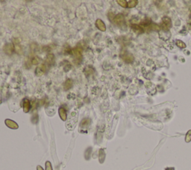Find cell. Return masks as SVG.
Instances as JSON below:
<instances>
[{"label":"cell","instance_id":"2","mask_svg":"<svg viewBox=\"0 0 191 170\" xmlns=\"http://www.w3.org/2000/svg\"><path fill=\"white\" fill-rule=\"evenodd\" d=\"M171 26H172L171 19H170L169 17H163V20H162V26H161L162 30L167 31V30L170 29Z\"/></svg>","mask_w":191,"mask_h":170},{"label":"cell","instance_id":"11","mask_svg":"<svg viewBox=\"0 0 191 170\" xmlns=\"http://www.w3.org/2000/svg\"><path fill=\"white\" fill-rule=\"evenodd\" d=\"M73 82L72 79H67L64 85V90H65V91H67L69 89H70L71 88L73 87Z\"/></svg>","mask_w":191,"mask_h":170},{"label":"cell","instance_id":"13","mask_svg":"<svg viewBox=\"0 0 191 170\" xmlns=\"http://www.w3.org/2000/svg\"><path fill=\"white\" fill-rule=\"evenodd\" d=\"M105 151L103 149H101L99 151V159L101 163H102L104 161H105Z\"/></svg>","mask_w":191,"mask_h":170},{"label":"cell","instance_id":"18","mask_svg":"<svg viewBox=\"0 0 191 170\" xmlns=\"http://www.w3.org/2000/svg\"><path fill=\"white\" fill-rule=\"evenodd\" d=\"M176 45L178 47H180V48H184V47H186V44H184L183 41H177Z\"/></svg>","mask_w":191,"mask_h":170},{"label":"cell","instance_id":"23","mask_svg":"<svg viewBox=\"0 0 191 170\" xmlns=\"http://www.w3.org/2000/svg\"><path fill=\"white\" fill-rule=\"evenodd\" d=\"M31 62H32L33 64H35V65H36V64H38V59H37V57H34V58H32Z\"/></svg>","mask_w":191,"mask_h":170},{"label":"cell","instance_id":"7","mask_svg":"<svg viewBox=\"0 0 191 170\" xmlns=\"http://www.w3.org/2000/svg\"><path fill=\"white\" fill-rule=\"evenodd\" d=\"M59 116L62 121H67V111L64 107H60L58 109Z\"/></svg>","mask_w":191,"mask_h":170},{"label":"cell","instance_id":"5","mask_svg":"<svg viewBox=\"0 0 191 170\" xmlns=\"http://www.w3.org/2000/svg\"><path fill=\"white\" fill-rule=\"evenodd\" d=\"M73 53L77 60L81 61V59L82 58V49L80 47H76L73 50Z\"/></svg>","mask_w":191,"mask_h":170},{"label":"cell","instance_id":"6","mask_svg":"<svg viewBox=\"0 0 191 170\" xmlns=\"http://www.w3.org/2000/svg\"><path fill=\"white\" fill-rule=\"evenodd\" d=\"M5 124H6V126L8 127H9L10 129H18V124H17V122H14V121H12V120H10V119H6L5 120Z\"/></svg>","mask_w":191,"mask_h":170},{"label":"cell","instance_id":"19","mask_svg":"<svg viewBox=\"0 0 191 170\" xmlns=\"http://www.w3.org/2000/svg\"><path fill=\"white\" fill-rule=\"evenodd\" d=\"M185 141L187 142H189L191 141V130H190L187 133L186 136H185Z\"/></svg>","mask_w":191,"mask_h":170},{"label":"cell","instance_id":"12","mask_svg":"<svg viewBox=\"0 0 191 170\" xmlns=\"http://www.w3.org/2000/svg\"><path fill=\"white\" fill-rule=\"evenodd\" d=\"M123 59L127 63H131L134 61V56L131 54H125L123 56Z\"/></svg>","mask_w":191,"mask_h":170},{"label":"cell","instance_id":"9","mask_svg":"<svg viewBox=\"0 0 191 170\" xmlns=\"http://www.w3.org/2000/svg\"><path fill=\"white\" fill-rule=\"evenodd\" d=\"M96 27H97L100 31H102V32H105V31L106 30L105 24L104 23V22H103L102 19H96Z\"/></svg>","mask_w":191,"mask_h":170},{"label":"cell","instance_id":"3","mask_svg":"<svg viewBox=\"0 0 191 170\" xmlns=\"http://www.w3.org/2000/svg\"><path fill=\"white\" fill-rule=\"evenodd\" d=\"M3 50L7 55H12L15 50V47L13 44H6L3 47Z\"/></svg>","mask_w":191,"mask_h":170},{"label":"cell","instance_id":"22","mask_svg":"<svg viewBox=\"0 0 191 170\" xmlns=\"http://www.w3.org/2000/svg\"><path fill=\"white\" fill-rule=\"evenodd\" d=\"M43 73H43V71H41L39 68H37V69H36V74H37V76H39L40 77V76H41V75H42V74H43Z\"/></svg>","mask_w":191,"mask_h":170},{"label":"cell","instance_id":"21","mask_svg":"<svg viewBox=\"0 0 191 170\" xmlns=\"http://www.w3.org/2000/svg\"><path fill=\"white\" fill-rule=\"evenodd\" d=\"M39 68L43 72V73H45L46 72V64H42L41 65H40V67Z\"/></svg>","mask_w":191,"mask_h":170},{"label":"cell","instance_id":"4","mask_svg":"<svg viewBox=\"0 0 191 170\" xmlns=\"http://www.w3.org/2000/svg\"><path fill=\"white\" fill-rule=\"evenodd\" d=\"M90 124V119L89 118H84L80 124V131L83 132V131L86 132L87 129L88 128Z\"/></svg>","mask_w":191,"mask_h":170},{"label":"cell","instance_id":"20","mask_svg":"<svg viewBox=\"0 0 191 170\" xmlns=\"http://www.w3.org/2000/svg\"><path fill=\"white\" fill-rule=\"evenodd\" d=\"M46 170H53L52 169V164L49 161H46Z\"/></svg>","mask_w":191,"mask_h":170},{"label":"cell","instance_id":"24","mask_svg":"<svg viewBox=\"0 0 191 170\" xmlns=\"http://www.w3.org/2000/svg\"><path fill=\"white\" fill-rule=\"evenodd\" d=\"M37 170H44V169L42 168V166H37Z\"/></svg>","mask_w":191,"mask_h":170},{"label":"cell","instance_id":"14","mask_svg":"<svg viewBox=\"0 0 191 170\" xmlns=\"http://www.w3.org/2000/svg\"><path fill=\"white\" fill-rule=\"evenodd\" d=\"M132 29L136 32H137V33H142L143 32V29H142L140 26H139L137 25H132Z\"/></svg>","mask_w":191,"mask_h":170},{"label":"cell","instance_id":"16","mask_svg":"<svg viewBox=\"0 0 191 170\" xmlns=\"http://www.w3.org/2000/svg\"><path fill=\"white\" fill-rule=\"evenodd\" d=\"M53 62H54V56L52 54H49V55H48L47 58H46V63L51 64Z\"/></svg>","mask_w":191,"mask_h":170},{"label":"cell","instance_id":"1","mask_svg":"<svg viewBox=\"0 0 191 170\" xmlns=\"http://www.w3.org/2000/svg\"><path fill=\"white\" fill-rule=\"evenodd\" d=\"M79 118V112L77 109H74L70 113V116L67 118V122L66 123V127L69 131H73L76 126Z\"/></svg>","mask_w":191,"mask_h":170},{"label":"cell","instance_id":"15","mask_svg":"<svg viewBox=\"0 0 191 170\" xmlns=\"http://www.w3.org/2000/svg\"><path fill=\"white\" fill-rule=\"evenodd\" d=\"M127 2H128V8H129L135 7V6L137 5V3H138V2H137V0H132V1H128Z\"/></svg>","mask_w":191,"mask_h":170},{"label":"cell","instance_id":"17","mask_svg":"<svg viewBox=\"0 0 191 170\" xmlns=\"http://www.w3.org/2000/svg\"><path fill=\"white\" fill-rule=\"evenodd\" d=\"M117 2L120 6L123 7V8H128V2L127 1H125V0H117Z\"/></svg>","mask_w":191,"mask_h":170},{"label":"cell","instance_id":"10","mask_svg":"<svg viewBox=\"0 0 191 170\" xmlns=\"http://www.w3.org/2000/svg\"><path fill=\"white\" fill-rule=\"evenodd\" d=\"M23 112L25 113L29 112L30 109H31V104H30L29 100H28L27 98H25L23 101Z\"/></svg>","mask_w":191,"mask_h":170},{"label":"cell","instance_id":"8","mask_svg":"<svg viewBox=\"0 0 191 170\" xmlns=\"http://www.w3.org/2000/svg\"><path fill=\"white\" fill-rule=\"evenodd\" d=\"M124 19H124V16H123V14H119L116 15V16L113 17V23H116V24L121 25L122 23H123Z\"/></svg>","mask_w":191,"mask_h":170}]
</instances>
